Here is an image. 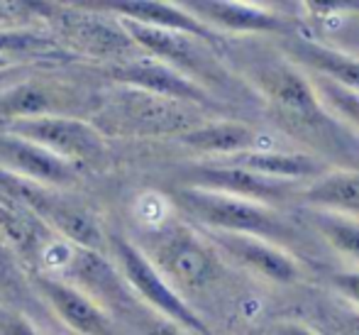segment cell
<instances>
[{"label": "cell", "instance_id": "obj_1", "mask_svg": "<svg viewBox=\"0 0 359 335\" xmlns=\"http://www.w3.org/2000/svg\"><path fill=\"white\" fill-rule=\"evenodd\" d=\"M245 74L257 93L269 103L276 123L311 145L316 155L350 150V135L340 133V120L320 103L308 71L284 59L252 64Z\"/></svg>", "mask_w": 359, "mask_h": 335}, {"label": "cell", "instance_id": "obj_2", "mask_svg": "<svg viewBox=\"0 0 359 335\" xmlns=\"http://www.w3.org/2000/svg\"><path fill=\"white\" fill-rule=\"evenodd\" d=\"M133 242L186 301L205 294L225 277L220 250L201 228L186 221H164L144 228L142 235H133Z\"/></svg>", "mask_w": 359, "mask_h": 335}, {"label": "cell", "instance_id": "obj_3", "mask_svg": "<svg viewBox=\"0 0 359 335\" xmlns=\"http://www.w3.org/2000/svg\"><path fill=\"white\" fill-rule=\"evenodd\" d=\"M208 110L181 100L161 98L130 86H115L105 96H98L93 113L95 128L103 135L120 137H176L203 125Z\"/></svg>", "mask_w": 359, "mask_h": 335}, {"label": "cell", "instance_id": "obj_4", "mask_svg": "<svg viewBox=\"0 0 359 335\" xmlns=\"http://www.w3.org/2000/svg\"><path fill=\"white\" fill-rule=\"evenodd\" d=\"M169 199L176 211L201 230L255 235L276 242L281 247L296 242L298 237V228L286 216H281L274 206H266L259 201L186 189V186H174Z\"/></svg>", "mask_w": 359, "mask_h": 335}, {"label": "cell", "instance_id": "obj_5", "mask_svg": "<svg viewBox=\"0 0 359 335\" xmlns=\"http://www.w3.org/2000/svg\"><path fill=\"white\" fill-rule=\"evenodd\" d=\"M39 18L47 20L52 34L74 54L120 64L135 57L140 47L133 42L120 18L103 5H39Z\"/></svg>", "mask_w": 359, "mask_h": 335}, {"label": "cell", "instance_id": "obj_6", "mask_svg": "<svg viewBox=\"0 0 359 335\" xmlns=\"http://www.w3.org/2000/svg\"><path fill=\"white\" fill-rule=\"evenodd\" d=\"M108 255L113 257L120 274L125 277V282L130 284V289H133L140 301L147 303L149 308H154L161 316H166L169 321H174L189 335H210L208 323L201 318V313L194 308V303L186 301L166 282L164 274L151 265L149 257L133 242V237L123 235V232H110Z\"/></svg>", "mask_w": 359, "mask_h": 335}, {"label": "cell", "instance_id": "obj_7", "mask_svg": "<svg viewBox=\"0 0 359 335\" xmlns=\"http://www.w3.org/2000/svg\"><path fill=\"white\" fill-rule=\"evenodd\" d=\"M120 22H123V27L128 29L133 42L142 52L159 59V62L169 64L171 69L181 71L191 81L203 86L205 91L230 88L232 79L227 74L225 64L220 62V49L213 47V44L203 42V39L194 37V34L147 27V25L133 22V20L120 18Z\"/></svg>", "mask_w": 359, "mask_h": 335}, {"label": "cell", "instance_id": "obj_8", "mask_svg": "<svg viewBox=\"0 0 359 335\" xmlns=\"http://www.w3.org/2000/svg\"><path fill=\"white\" fill-rule=\"evenodd\" d=\"M98 98H90L72 81L54 76L27 74L0 93V125L15 120L52 118V115H72V118H93Z\"/></svg>", "mask_w": 359, "mask_h": 335}, {"label": "cell", "instance_id": "obj_9", "mask_svg": "<svg viewBox=\"0 0 359 335\" xmlns=\"http://www.w3.org/2000/svg\"><path fill=\"white\" fill-rule=\"evenodd\" d=\"M10 135L25 137L34 145L44 147L59 159L83 166H98L105 159V135L95 128L90 118H72V115H52V118L15 120L0 125Z\"/></svg>", "mask_w": 359, "mask_h": 335}, {"label": "cell", "instance_id": "obj_10", "mask_svg": "<svg viewBox=\"0 0 359 335\" xmlns=\"http://www.w3.org/2000/svg\"><path fill=\"white\" fill-rule=\"evenodd\" d=\"M176 186L237 196V199L259 201L266 206H279V203L293 199L303 191V184L266 179V176L255 174V171L245 169L230 159L196 162V164L184 166L179 171Z\"/></svg>", "mask_w": 359, "mask_h": 335}, {"label": "cell", "instance_id": "obj_11", "mask_svg": "<svg viewBox=\"0 0 359 335\" xmlns=\"http://www.w3.org/2000/svg\"><path fill=\"white\" fill-rule=\"evenodd\" d=\"M34 294L57 318L59 328L72 335H130L115 316L74 284L47 274H29Z\"/></svg>", "mask_w": 359, "mask_h": 335}, {"label": "cell", "instance_id": "obj_12", "mask_svg": "<svg viewBox=\"0 0 359 335\" xmlns=\"http://www.w3.org/2000/svg\"><path fill=\"white\" fill-rule=\"evenodd\" d=\"M105 74L118 86H130V88L147 91V93L161 96V98L198 105L203 110H217V103L210 96V91H205L203 86L191 81L181 71L171 69L169 64L149 57L142 49L135 57L125 59V62L105 67Z\"/></svg>", "mask_w": 359, "mask_h": 335}, {"label": "cell", "instance_id": "obj_13", "mask_svg": "<svg viewBox=\"0 0 359 335\" xmlns=\"http://www.w3.org/2000/svg\"><path fill=\"white\" fill-rule=\"evenodd\" d=\"M0 169L18 179L62 191H69L79 184L81 171H83L76 164L59 159L44 147L34 145L25 137L10 135L5 130H0Z\"/></svg>", "mask_w": 359, "mask_h": 335}, {"label": "cell", "instance_id": "obj_14", "mask_svg": "<svg viewBox=\"0 0 359 335\" xmlns=\"http://www.w3.org/2000/svg\"><path fill=\"white\" fill-rule=\"evenodd\" d=\"M203 232L222 257L232 260L242 269L259 274L262 279H269L274 284H296L301 279V265L296 262V257L276 242L255 235H237V232Z\"/></svg>", "mask_w": 359, "mask_h": 335}, {"label": "cell", "instance_id": "obj_15", "mask_svg": "<svg viewBox=\"0 0 359 335\" xmlns=\"http://www.w3.org/2000/svg\"><path fill=\"white\" fill-rule=\"evenodd\" d=\"M186 8L213 32L222 34H293L288 18L266 3H230V0H201Z\"/></svg>", "mask_w": 359, "mask_h": 335}, {"label": "cell", "instance_id": "obj_16", "mask_svg": "<svg viewBox=\"0 0 359 335\" xmlns=\"http://www.w3.org/2000/svg\"><path fill=\"white\" fill-rule=\"evenodd\" d=\"M54 237L59 235L37 213L0 196V240L15 255L20 267H27V274L37 269L39 257Z\"/></svg>", "mask_w": 359, "mask_h": 335}, {"label": "cell", "instance_id": "obj_17", "mask_svg": "<svg viewBox=\"0 0 359 335\" xmlns=\"http://www.w3.org/2000/svg\"><path fill=\"white\" fill-rule=\"evenodd\" d=\"M284 49L293 64H298L308 74L325 76L335 84L359 93V57L347 54L330 44L316 42L303 34H288Z\"/></svg>", "mask_w": 359, "mask_h": 335}, {"label": "cell", "instance_id": "obj_18", "mask_svg": "<svg viewBox=\"0 0 359 335\" xmlns=\"http://www.w3.org/2000/svg\"><path fill=\"white\" fill-rule=\"evenodd\" d=\"M179 142L189 150L203 152V155H210L215 159H230V157L245 155V152L269 150V145L262 142V135L257 130H252L242 120L230 118L205 120L203 125L181 135Z\"/></svg>", "mask_w": 359, "mask_h": 335}, {"label": "cell", "instance_id": "obj_19", "mask_svg": "<svg viewBox=\"0 0 359 335\" xmlns=\"http://www.w3.org/2000/svg\"><path fill=\"white\" fill-rule=\"evenodd\" d=\"M108 13L118 15L123 20H133V22L147 25V27L156 29H169V32H184L194 34V37L203 39V42L222 47V37L205 27L189 8L186 3H110L103 5Z\"/></svg>", "mask_w": 359, "mask_h": 335}, {"label": "cell", "instance_id": "obj_20", "mask_svg": "<svg viewBox=\"0 0 359 335\" xmlns=\"http://www.w3.org/2000/svg\"><path fill=\"white\" fill-rule=\"evenodd\" d=\"M230 162L245 166V169L262 174L266 179L291 181V184H313L323 174L330 171L325 159L313 152H286V150H255L245 155L230 157Z\"/></svg>", "mask_w": 359, "mask_h": 335}, {"label": "cell", "instance_id": "obj_21", "mask_svg": "<svg viewBox=\"0 0 359 335\" xmlns=\"http://www.w3.org/2000/svg\"><path fill=\"white\" fill-rule=\"evenodd\" d=\"M298 199L311 211L359 218V169H330L313 184L303 186Z\"/></svg>", "mask_w": 359, "mask_h": 335}, {"label": "cell", "instance_id": "obj_22", "mask_svg": "<svg viewBox=\"0 0 359 335\" xmlns=\"http://www.w3.org/2000/svg\"><path fill=\"white\" fill-rule=\"evenodd\" d=\"M311 228L340 255L359 262V218L325 211H308Z\"/></svg>", "mask_w": 359, "mask_h": 335}, {"label": "cell", "instance_id": "obj_23", "mask_svg": "<svg viewBox=\"0 0 359 335\" xmlns=\"http://www.w3.org/2000/svg\"><path fill=\"white\" fill-rule=\"evenodd\" d=\"M313 84H316L318 98L320 103L335 115L340 123H345L347 128H352L355 133H359V93L350 91L345 86L335 84V81L325 79V76L311 74Z\"/></svg>", "mask_w": 359, "mask_h": 335}, {"label": "cell", "instance_id": "obj_24", "mask_svg": "<svg viewBox=\"0 0 359 335\" xmlns=\"http://www.w3.org/2000/svg\"><path fill=\"white\" fill-rule=\"evenodd\" d=\"M0 335H49V331H42L27 313L0 303Z\"/></svg>", "mask_w": 359, "mask_h": 335}, {"label": "cell", "instance_id": "obj_25", "mask_svg": "<svg viewBox=\"0 0 359 335\" xmlns=\"http://www.w3.org/2000/svg\"><path fill=\"white\" fill-rule=\"evenodd\" d=\"M330 282H332V287L337 289V294H340V296H345L350 303L359 306V269L332 274Z\"/></svg>", "mask_w": 359, "mask_h": 335}, {"label": "cell", "instance_id": "obj_26", "mask_svg": "<svg viewBox=\"0 0 359 335\" xmlns=\"http://www.w3.org/2000/svg\"><path fill=\"white\" fill-rule=\"evenodd\" d=\"M332 335H359V311L340 308L332 313Z\"/></svg>", "mask_w": 359, "mask_h": 335}, {"label": "cell", "instance_id": "obj_27", "mask_svg": "<svg viewBox=\"0 0 359 335\" xmlns=\"http://www.w3.org/2000/svg\"><path fill=\"white\" fill-rule=\"evenodd\" d=\"M271 335H320V333L313 331L311 326H306L301 321H279L274 326V331H271Z\"/></svg>", "mask_w": 359, "mask_h": 335}, {"label": "cell", "instance_id": "obj_28", "mask_svg": "<svg viewBox=\"0 0 359 335\" xmlns=\"http://www.w3.org/2000/svg\"><path fill=\"white\" fill-rule=\"evenodd\" d=\"M29 74V67H13V69H3L0 71V93H3L5 88H10L13 84H18L20 79H25V76Z\"/></svg>", "mask_w": 359, "mask_h": 335}, {"label": "cell", "instance_id": "obj_29", "mask_svg": "<svg viewBox=\"0 0 359 335\" xmlns=\"http://www.w3.org/2000/svg\"><path fill=\"white\" fill-rule=\"evenodd\" d=\"M15 67V64H10V62H5V59H0V71H3V69H13Z\"/></svg>", "mask_w": 359, "mask_h": 335}, {"label": "cell", "instance_id": "obj_30", "mask_svg": "<svg viewBox=\"0 0 359 335\" xmlns=\"http://www.w3.org/2000/svg\"><path fill=\"white\" fill-rule=\"evenodd\" d=\"M49 335H72V333H67L64 328H59V331H49Z\"/></svg>", "mask_w": 359, "mask_h": 335}]
</instances>
